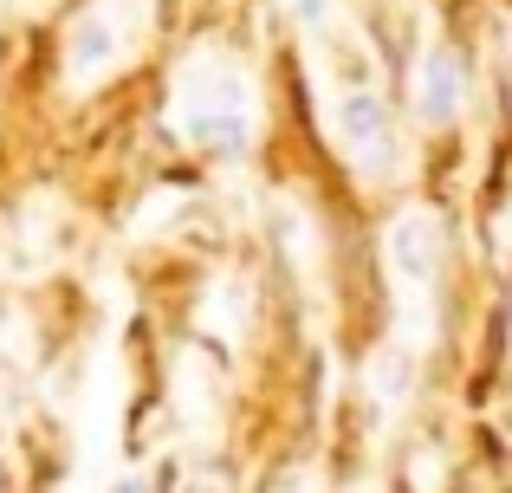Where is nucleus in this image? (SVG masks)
Returning <instances> with one entry per match:
<instances>
[{
    "instance_id": "7ed1b4c3",
    "label": "nucleus",
    "mask_w": 512,
    "mask_h": 493,
    "mask_svg": "<svg viewBox=\"0 0 512 493\" xmlns=\"http://www.w3.org/2000/svg\"><path fill=\"white\" fill-rule=\"evenodd\" d=\"M389 260H396L402 279H435V260H441L435 215H402L396 228H389Z\"/></svg>"
},
{
    "instance_id": "f257e3e1",
    "label": "nucleus",
    "mask_w": 512,
    "mask_h": 493,
    "mask_svg": "<svg viewBox=\"0 0 512 493\" xmlns=\"http://www.w3.org/2000/svg\"><path fill=\"white\" fill-rule=\"evenodd\" d=\"M338 143H344L350 163L370 169V176H383V169L396 163V124H389V111H383L376 91H350L338 104Z\"/></svg>"
},
{
    "instance_id": "39448f33",
    "label": "nucleus",
    "mask_w": 512,
    "mask_h": 493,
    "mask_svg": "<svg viewBox=\"0 0 512 493\" xmlns=\"http://www.w3.org/2000/svg\"><path fill=\"white\" fill-rule=\"evenodd\" d=\"M111 493H156V487H150V481H137V474H130V481H117Z\"/></svg>"
},
{
    "instance_id": "20e7f679",
    "label": "nucleus",
    "mask_w": 512,
    "mask_h": 493,
    "mask_svg": "<svg viewBox=\"0 0 512 493\" xmlns=\"http://www.w3.org/2000/svg\"><path fill=\"white\" fill-rule=\"evenodd\" d=\"M98 59H111V26L85 20V26H78V46H72V65H78V78H85V72H98Z\"/></svg>"
},
{
    "instance_id": "f03ea898",
    "label": "nucleus",
    "mask_w": 512,
    "mask_h": 493,
    "mask_svg": "<svg viewBox=\"0 0 512 493\" xmlns=\"http://www.w3.org/2000/svg\"><path fill=\"white\" fill-rule=\"evenodd\" d=\"M461 104H467V65L454 52H428L422 85H415V117L422 124H448V117H461Z\"/></svg>"
}]
</instances>
